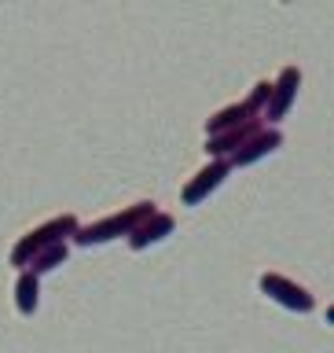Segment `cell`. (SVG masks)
Here are the masks:
<instances>
[{"instance_id": "cell-11", "label": "cell", "mask_w": 334, "mask_h": 353, "mask_svg": "<svg viewBox=\"0 0 334 353\" xmlns=\"http://www.w3.org/2000/svg\"><path fill=\"white\" fill-rule=\"evenodd\" d=\"M66 258H70V243H59V247H52V250L37 254V258H33V265H30V272L48 276L52 269H59V265H66Z\"/></svg>"}, {"instance_id": "cell-4", "label": "cell", "mask_w": 334, "mask_h": 353, "mask_svg": "<svg viewBox=\"0 0 334 353\" xmlns=\"http://www.w3.org/2000/svg\"><path fill=\"white\" fill-rule=\"evenodd\" d=\"M231 176V162L228 159H209L202 170H198L191 181H187L184 188H180V203L184 206H198V203H206L209 195L217 192L220 184H225Z\"/></svg>"}, {"instance_id": "cell-12", "label": "cell", "mask_w": 334, "mask_h": 353, "mask_svg": "<svg viewBox=\"0 0 334 353\" xmlns=\"http://www.w3.org/2000/svg\"><path fill=\"white\" fill-rule=\"evenodd\" d=\"M247 103L264 118V110H269V103H272V81H258V85H253L250 96H247Z\"/></svg>"}, {"instance_id": "cell-8", "label": "cell", "mask_w": 334, "mask_h": 353, "mask_svg": "<svg viewBox=\"0 0 334 353\" xmlns=\"http://www.w3.org/2000/svg\"><path fill=\"white\" fill-rule=\"evenodd\" d=\"M173 232H176V217H173V214H162V210H158V214H151L125 243H129V250H151V247H158L162 239H169Z\"/></svg>"}, {"instance_id": "cell-5", "label": "cell", "mask_w": 334, "mask_h": 353, "mask_svg": "<svg viewBox=\"0 0 334 353\" xmlns=\"http://www.w3.org/2000/svg\"><path fill=\"white\" fill-rule=\"evenodd\" d=\"M298 92H302V70H298V66H283V70L275 74V81H272V103H269V110H264V121L280 129V121L294 110Z\"/></svg>"}, {"instance_id": "cell-7", "label": "cell", "mask_w": 334, "mask_h": 353, "mask_svg": "<svg viewBox=\"0 0 334 353\" xmlns=\"http://www.w3.org/2000/svg\"><path fill=\"white\" fill-rule=\"evenodd\" d=\"M280 148H283V129L264 125V129L258 132V137H253V140H250L242 151L231 154L228 162H231V170H242V165H258L261 159H269V154H275Z\"/></svg>"}, {"instance_id": "cell-3", "label": "cell", "mask_w": 334, "mask_h": 353, "mask_svg": "<svg viewBox=\"0 0 334 353\" xmlns=\"http://www.w3.org/2000/svg\"><path fill=\"white\" fill-rule=\"evenodd\" d=\"M258 287H261L264 298H272L275 305L286 309V313L305 316V313H313V309H316V298L309 294L298 280H291V276H283V272H264L258 280Z\"/></svg>"}, {"instance_id": "cell-1", "label": "cell", "mask_w": 334, "mask_h": 353, "mask_svg": "<svg viewBox=\"0 0 334 353\" xmlns=\"http://www.w3.org/2000/svg\"><path fill=\"white\" fill-rule=\"evenodd\" d=\"M77 232H81V221H77L74 214H55L48 221H41L37 228H30L26 236H19V243L8 254V261L22 272V269H30V265H33L37 254L59 247V243H74Z\"/></svg>"}, {"instance_id": "cell-6", "label": "cell", "mask_w": 334, "mask_h": 353, "mask_svg": "<svg viewBox=\"0 0 334 353\" xmlns=\"http://www.w3.org/2000/svg\"><path fill=\"white\" fill-rule=\"evenodd\" d=\"M264 129V118H253L247 121V125H239V129H228V132H220V137H206V154L209 159H231L236 151H242L247 143L258 137V132Z\"/></svg>"}, {"instance_id": "cell-13", "label": "cell", "mask_w": 334, "mask_h": 353, "mask_svg": "<svg viewBox=\"0 0 334 353\" xmlns=\"http://www.w3.org/2000/svg\"><path fill=\"white\" fill-rule=\"evenodd\" d=\"M324 316H327V324H334V305H327V313H324Z\"/></svg>"}, {"instance_id": "cell-10", "label": "cell", "mask_w": 334, "mask_h": 353, "mask_svg": "<svg viewBox=\"0 0 334 353\" xmlns=\"http://www.w3.org/2000/svg\"><path fill=\"white\" fill-rule=\"evenodd\" d=\"M37 305H41V276L30 272V269H22L19 280H15V309L22 316H33V313H37Z\"/></svg>"}, {"instance_id": "cell-9", "label": "cell", "mask_w": 334, "mask_h": 353, "mask_svg": "<svg viewBox=\"0 0 334 353\" xmlns=\"http://www.w3.org/2000/svg\"><path fill=\"white\" fill-rule=\"evenodd\" d=\"M253 118H261V114L247 103V99L228 103V107H220V110H213V114L206 118V137H220V132L239 129V125H247V121H253Z\"/></svg>"}, {"instance_id": "cell-2", "label": "cell", "mask_w": 334, "mask_h": 353, "mask_svg": "<svg viewBox=\"0 0 334 353\" xmlns=\"http://www.w3.org/2000/svg\"><path fill=\"white\" fill-rule=\"evenodd\" d=\"M151 214H158V206H154L151 199H140V203H132V206H121V210H114V214L92 221V225H81V232L74 236V247L88 250V247H103V243H114V239H129Z\"/></svg>"}]
</instances>
